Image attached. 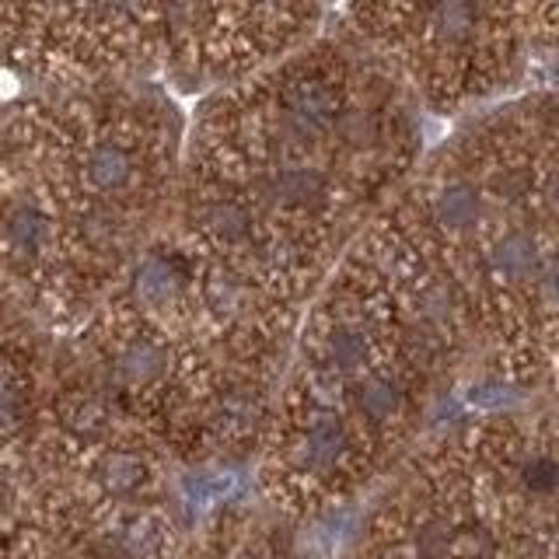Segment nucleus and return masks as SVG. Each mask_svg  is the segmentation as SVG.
<instances>
[{"label": "nucleus", "mask_w": 559, "mask_h": 559, "mask_svg": "<svg viewBox=\"0 0 559 559\" xmlns=\"http://www.w3.org/2000/svg\"><path fill=\"white\" fill-rule=\"evenodd\" d=\"M424 119L343 28L210 87L165 221L200 322L290 360L314 294L424 157Z\"/></svg>", "instance_id": "1"}, {"label": "nucleus", "mask_w": 559, "mask_h": 559, "mask_svg": "<svg viewBox=\"0 0 559 559\" xmlns=\"http://www.w3.org/2000/svg\"><path fill=\"white\" fill-rule=\"evenodd\" d=\"M392 214L503 395H559V87L472 112L424 151Z\"/></svg>", "instance_id": "2"}, {"label": "nucleus", "mask_w": 559, "mask_h": 559, "mask_svg": "<svg viewBox=\"0 0 559 559\" xmlns=\"http://www.w3.org/2000/svg\"><path fill=\"white\" fill-rule=\"evenodd\" d=\"M70 92L0 119V308L78 332L165 227L186 122L147 87Z\"/></svg>", "instance_id": "3"}, {"label": "nucleus", "mask_w": 559, "mask_h": 559, "mask_svg": "<svg viewBox=\"0 0 559 559\" xmlns=\"http://www.w3.org/2000/svg\"><path fill=\"white\" fill-rule=\"evenodd\" d=\"M340 28L424 116L459 122L559 67V0H343Z\"/></svg>", "instance_id": "4"}, {"label": "nucleus", "mask_w": 559, "mask_h": 559, "mask_svg": "<svg viewBox=\"0 0 559 559\" xmlns=\"http://www.w3.org/2000/svg\"><path fill=\"white\" fill-rule=\"evenodd\" d=\"M301 4H308V8H314V11H322V14H329L332 8H340L343 0H301Z\"/></svg>", "instance_id": "5"}]
</instances>
